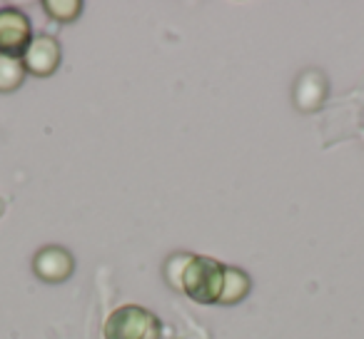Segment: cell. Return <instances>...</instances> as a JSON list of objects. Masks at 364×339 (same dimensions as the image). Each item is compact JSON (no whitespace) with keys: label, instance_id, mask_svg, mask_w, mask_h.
Wrapping results in <instances>:
<instances>
[{"label":"cell","instance_id":"obj_5","mask_svg":"<svg viewBox=\"0 0 364 339\" xmlns=\"http://www.w3.org/2000/svg\"><path fill=\"white\" fill-rule=\"evenodd\" d=\"M75 269V259L65 247H43L33 259V272L48 284H60Z\"/></svg>","mask_w":364,"mask_h":339},{"label":"cell","instance_id":"obj_3","mask_svg":"<svg viewBox=\"0 0 364 339\" xmlns=\"http://www.w3.org/2000/svg\"><path fill=\"white\" fill-rule=\"evenodd\" d=\"M21 60H23V68H26L28 75L48 77L60 68L63 48L55 36L41 33V36H33L31 45H28V50L23 53Z\"/></svg>","mask_w":364,"mask_h":339},{"label":"cell","instance_id":"obj_1","mask_svg":"<svg viewBox=\"0 0 364 339\" xmlns=\"http://www.w3.org/2000/svg\"><path fill=\"white\" fill-rule=\"evenodd\" d=\"M225 284V264L213 257L193 254L182 274V292L200 304H218Z\"/></svg>","mask_w":364,"mask_h":339},{"label":"cell","instance_id":"obj_4","mask_svg":"<svg viewBox=\"0 0 364 339\" xmlns=\"http://www.w3.org/2000/svg\"><path fill=\"white\" fill-rule=\"evenodd\" d=\"M33 41L31 21L26 13L16 8H3L0 11V55L23 58Z\"/></svg>","mask_w":364,"mask_h":339},{"label":"cell","instance_id":"obj_7","mask_svg":"<svg viewBox=\"0 0 364 339\" xmlns=\"http://www.w3.org/2000/svg\"><path fill=\"white\" fill-rule=\"evenodd\" d=\"M26 75L21 58L0 55V92H16L26 82Z\"/></svg>","mask_w":364,"mask_h":339},{"label":"cell","instance_id":"obj_8","mask_svg":"<svg viewBox=\"0 0 364 339\" xmlns=\"http://www.w3.org/2000/svg\"><path fill=\"white\" fill-rule=\"evenodd\" d=\"M43 8L46 13L58 23H73L77 21V16L82 13V3L80 0H43Z\"/></svg>","mask_w":364,"mask_h":339},{"label":"cell","instance_id":"obj_2","mask_svg":"<svg viewBox=\"0 0 364 339\" xmlns=\"http://www.w3.org/2000/svg\"><path fill=\"white\" fill-rule=\"evenodd\" d=\"M105 339H157L160 337V319L145 307L125 304L110 312L105 322Z\"/></svg>","mask_w":364,"mask_h":339},{"label":"cell","instance_id":"obj_10","mask_svg":"<svg viewBox=\"0 0 364 339\" xmlns=\"http://www.w3.org/2000/svg\"><path fill=\"white\" fill-rule=\"evenodd\" d=\"M3 212H6V203H3V198H0V217H3Z\"/></svg>","mask_w":364,"mask_h":339},{"label":"cell","instance_id":"obj_6","mask_svg":"<svg viewBox=\"0 0 364 339\" xmlns=\"http://www.w3.org/2000/svg\"><path fill=\"white\" fill-rule=\"evenodd\" d=\"M250 287H252V282H250V277H247L245 269L225 267V284H223V294H220L218 304H228V307H232V304L242 302V299L250 294Z\"/></svg>","mask_w":364,"mask_h":339},{"label":"cell","instance_id":"obj_9","mask_svg":"<svg viewBox=\"0 0 364 339\" xmlns=\"http://www.w3.org/2000/svg\"><path fill=\"white\" fill-rule=\"evenodd\" d=\"M302 90H304V95L294 97L297 107L299 110H314V107L324 100V77H319V80L314 82V87H309V72H307V75L299 77V82H297V92H302Z\"/></svg>","mask_w":364,"mask_h":339}]
</instances>
